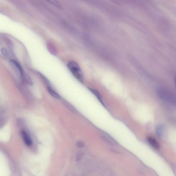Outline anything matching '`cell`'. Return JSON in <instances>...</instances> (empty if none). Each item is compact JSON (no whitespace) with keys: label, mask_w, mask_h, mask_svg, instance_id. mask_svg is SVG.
I'll return each mask as SVG.
<instances>
[{"label":"cell","mask_w":176,"mask_h":176,"mask_svg":"<svg viewBox=\"0 0 176 176\" xmlns=\"http://www.w3.org/2000/svg\"><path fill=\"white\" fill-rule=\"evenodd\" d=\"M1 52L5 56H7L9 55L8 51L4 48H2L1 49Z\"/></svg>","instance_id":"obj_10"},{"label":"cell","mask_w":176,"mask_h":176,"mask_svg":"<svg viewBox=\"0 0 176 176\" xmlns=\"http://www.w3.org/2000/svg\"><path fill=\"white\" fill-rule=\"evenodd\" d=\"M48 48L51 53L55 55L56 53V50L55 48L54 47L53 45L51 44H48L47 45Z\"/></svg>","instance_id":"obj_8"},{"label":"cell","mask_w":176,"mask_h":176,"mask_svg":"<svg viewBox=\"0 0 176 176\" xmlns=\"http://www.w3.org/2000/svg\"><path fill=\"white\" fill-rule=\"evenodd\" d=\"M164 130V127L162 125H159L157 127H156V132L159 136H161L163 135Z\"/></svg>","instance_id":"obj_7"},{"label":"cell","mask_w":176,"mask_h":176,"mask_svg":"<svg viewBox=\"0 0 176 176\" xmlns=\"http://www.w3.org/2000/svg\"><path fill=\"white\" fill-rule=\"evenodd\" d=\"M158 93L161 98L167 102L173 103L175 102V97L172 93L164 88L158 89Z\"/></svg>","instance_id":"obj_2"},{"label":"cell","mask_w":176,"mask_h":176,"mask_svg":"<svg viewBox=\"0 0 176 176\" xmlns=\"http://www.w3.org/2000/svg\"><path fill=\"white\" fill-rule=\"evenodd\" d=\"M77 145L78 147H82L84 145L83 143L82 142H78L77 143Z\"/></svg>","instance_id":"obj_11"},{"label":"cell","mask_w":176,"mask_h":176,"mask_svg":"<svg viewBox=\"0 0 176 176\" xmlns=\"http://www.w3.org/2000/svg\"><path fill=\"white\" fill-rule=\"evenodd\" d=\"M67 67L70 71L71 72L75 78L81 82L83 81V72L79 65L76 62L74 61L70 62L67 65Z\"/></svg>","instance_id":"obj_1"},{"label":"cell","mask_w":176,"mask_h":176,"mask_svg":"<svg viewBox=\"0 0 176 176\" xmlns=\"http://www.w3.org/2000/svg\"><path fill=\"white\" fill-rule=\"evenodd\" d=\"M46 86L48 92L50 95L56 99H60V96L56 92L55 90H54L52 86L51 85L50 83L48 84Z\"/></svg>","instance_id":"obj_4"},{"label":"cell","mask_w":176,"mask_h":176,"mask_svg":"<svg viewBox=\"0 0 176 176\" xmlns=\"http://www.w3.org/2000/svg\"><path fill=\"white\" fill-rule=\"evenodd\" d=\"M48 2H49L50 4H52L54 6L59 7L60 6V5L57 0H46Z\"/></svg>","instance_id":"obj_9"},{"label":"cell","mask_w":176,"mask_h":176,"mask_svg":"<svg viewBox=\"0 0 176 176\" xmlns=\"http://www.w3.org/2000/svg\"><path fill=\"white\" fill-rule=\"evenodd\" d=\"M22 135L25 144L28 147L31 146L32 144V140L26 132L25 131H23L22 132Z\"/></svg>","instance_id":"obj_5"},{"label":"cell","mask_w":176,"mask_h":176,"mask_svg":"<svg viewBox=\"0 0 176 176\" xmlns=\"http://www.w3.org/2000/svg\"><path fill=\"white\" fill-rule=\"evenodd\" d=\"M10 63L20 74L21 77H22L23 75V70L20 65L17 61L13 60V59L10 60Z\"/></svg>","instance_id":"obj_3"},{"label":"cell","mask_w":176,"mask_h":176,"mask_svg":"<svg viewBox=\"0 0 176 176\" xmlns=\"http://www.w3.org/2000/svg\"><path fill=\"white\" fill-rule=\"evenodd\" d=\"M147 140L149 143L154 148L156 149L159 148V144L155 138L152 137H149L147 138Z\"/></svg>","instance_id":"obj_6"}]
</instances>
